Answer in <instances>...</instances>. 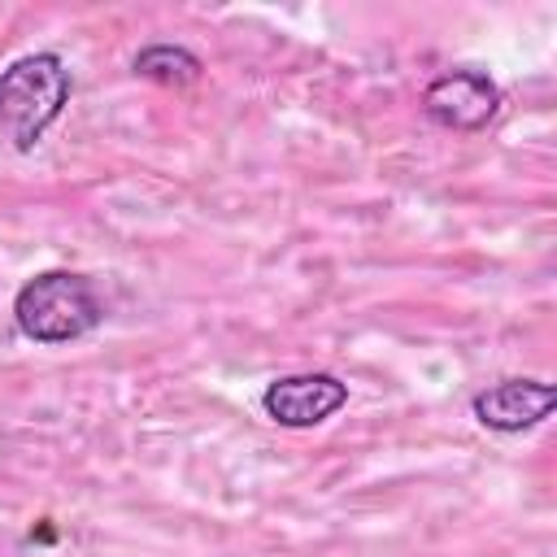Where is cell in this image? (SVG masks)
Wrapping results in <instances>:
<instances>
[{
    "instance_id": "obj_4",
    "label": "cell",
    "mask_w": 557,
    "mask_h": 557,
    "mask_svg": "<svg viewBox=\"0 0 557 557\" xmlns=\"http://www.w3.org/2000/svg\"><path fill=\"white\" fill-rule=\"evenodd\" d=\"M422 109L448 131H483L500 109V87L483 70H453L422 91Z\"/></svg>"
},
{
    "instance_id": "obj_6",
    "label": "cell",
    "mask_w": 557,
    "mask_h": 557,
    "mask_svg": "<svg viewBox=\"0 0 557 557\" xmlns=\"http://www.w3.org/2000/svg\"><path fill=\"white\" fill-rule=\"evenodd\" d=\"M135 74L152 78L161 87H187L200 78V57H191L187 48H174V44H152L135 57Z\"/></svg>"
},
{
    "instance_id": "obj_2",
    "label": "cell",
    "mask_w": 557,
    "mask_h": 557,
    "mask_svg": "<svg viewBox=\"0 0 557 557\" xmlns=\"http://www.w3.org/2000/svg\"><path fill=\"white\" fill-rule=\"evenodd\" d=\"M13 318H17L22 335L35 339V344H70L104 318V305H100L96 287L83 274L44 270V274H35L17 287Z\"/></svg>"
},
{
    "instance_id": "obj_5",
    "label": "cell",
    "mask_w": 557,
    "mask_h": 557,
    "mask_svg": "<svg viewBox=\"0 0 557 557\" xmlns=\"http://www.w3.org/2000/svg\"><path fill=\"white\" fill-rule=\"evenodd\" d=\"M553 400H557V392L544 379H505V383L474 396V418L487 431L513 435V431H527V426L544 422Z\"/></svg>"
},
{
    "instance_id": "obj_1",
    "label": "cell",
    "mask_w": 557,
    "mask_h": 557,
    "mask_svg": "<svg viewBox=\"0 0 557 557\" xmlns=\"http://www.w3.org/2000/svg\"><path fill=\"white\" fill-rule=\"evenodd\" d=\"M70 100V70L57 52L17 57L0 70V131L17 152H30Z\"/></svg>"
},
{
    "instance_id": "obj_3",
    "label": "cell",
    "mask_w": 557,
    "mask_h": 557,
    "mask_svg": "<svg viewBox=\"0 0 557 557\" xmlns=\"http://www.w3.org/2000/svg\"><path fill=\"white\" fill-rule=\"evenodd\" d=\"M348 405V383H339L326 370H309V374H283L261 392V409L270 422L278 426H318L326 422L335 409Z\"/></svg>"
}]
</instances>
